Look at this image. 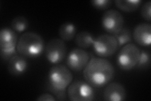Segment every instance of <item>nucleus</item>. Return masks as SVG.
Wrapping results in <instances>:
<instances>
[{
  "label": "nucleus",
  "mask_w": 151,
  "mask_h": 101,
  "mask_svg": "<svg viewBox=\"0 0 151 101\" xmlns=\"http://www.w3.org/2000/svg\"><path fill=\"white\" fill-rule=\"evenodd\" d=\"M83 74L84 80L93 88H101L113 80L115 68L108 60L93 57L84 68Z\"/></svg>",
  "instance_id": "f257e3e1"
},
{
  "label": "nucleus",
  "mask_w": 151,
  "mask_h": 101,
  "mask_svg": "<svg viewBox=\"0 0 151 101\" xmlns=\"http://www.w3.org/2000/svg\"><path fill=\"white\" fill-rule=\"evenodd\" d=\"M45 49L44 41L42 37L34 32H27L19 39L17 51L21 56L35 58L40 56Z\"/></svg>",
  "instance_id": "f03ea898"
},
{
  "label": "nucleus",
  "mask_w": 151,
  "mask_h": 101,
  "mask_svg": "<svg viewBox=\"0 0 151 101\" xmlns=\"http://www.w3.org/2000/svg\"><path fill=\"white\" fill-rule=\"evenodd\" d=\"M73 79V74L68 66L55 65L52 66L49 71L48 87L58 91H66Z\"/></svg>",
  "instance_id": "7ed1b4c3"
},
{
  "label": "nucleus",
  "mask_w": 151,
  "mask_h": 101,
  "mask_svg": "<svg viewBox=\"0 0 151 101\" xmlns=\"http://www.w3.org/2000/svg\"><path fill=\"white\" fill-rule=\"evenodd\" d=\"M140 50L132 43L122 47L117 56V65L122 70L129 71L137 65Z\"/></svg>",
  "instance_id": "20e7f679"
},
{
  "label": "nucleus",
  "mask_w": 151,
  "mask_h": 101,
  "mask_svg": "<svg viewBox=\"0 0 151 101\" xmlns=\"http://www.w3.org/2000/svg\"><path fill=\"white\" fill-rule=\"evenodd\" d=\"M67 95L73 101H91L94 99L95 93L93 86L86 81L76 80L68 87Z\"/></svg>",
  "instance_id": "39448f33"
},
{
  "label": "nucleus",
  "mask_w": 151,
  "mask_h": 101,
  "mask_svg": "<svg viewBox=\"0 0 151 101\" xmlns=\"http://www.w3.org/2000/svg\"><path fill=\"white\" fill-rule=\"evenodd\" d=\"M18 41L15 31L9 28H2L0 32V49L2 59L9 60L15 55Z\"/></svg>",
  "instance_id": "423d86ee"
},
{
  "label": "nucleus",
  "mask_w": 151,
  "mask_h": 101,
  "mask_svg": "<svg viewBox=\"0 0 151 101\" xmlns=\"http://www.w3.org/2000/svg\"><path fill=\"white\" fill-rule=\"evenodd\" d=\"M93 47L97 56L105 58L114 54L119 49V44L114 36L102 34L94 39Z\"/></svg>",
  "instance_id": "0eeeda50"
},
{
  "label": "nucleus",
  "mask_w": 151,
  "mask_h": 101,
  "mask_svg": "<svg viewBox=\"0 0 151 101\" xmlns=\"http://www.w3.org/2000/svg\"><path fill=\"white\" fill-rule=\"evenodd\" d=\"M44 51L45 57L49 62L58 65L65 58L67 47L62 39H53L47 43Z\"/></svg>",
  "instance_id": "6e6552de"
},
{
  "label": "nucleus",
  "mask_w": 151,
  "mask_h": 101,
  "mask_svg": "<svg viewBox=\"0 0 151 101\" xmlns=\"http://www.w3.org/2000/svg\"><path fill=\"white\" fill-rule=\"evenodd\" d=\"M101 24L106 32L115 35L124 28V18L120 12L111 9L104 13L101 18Z\"/></svg>",
  "instance_id": "1a4fd4ad"
},
{
  "label": "nucleus",
  "mask_w": 151,
  "mask_h": 101,
  "mask_svg": "<svg viewBox=\"0 0 151 101\" xmlns=\"http://www.w3.org/2000/svg\"><path fill=\"white\" fill-rule=\"evenodd\" d=\"M89 61V54L81 48H74L66 58V65L72 71L79 72L86 67Z\"/></svg>",
  "instance_id": "9d476101"
},
{
  "label": "nucleus",
  "mask_w": 151,
  "mask_h": 101,
  "mask_svg": "<svg viewBox=\"0 0 151 101\" xmlns=\"http://www.w3.org/2000/svg\"><path fill=\"white\" fill-rule=\"evenodd\" d=\"M127 92L125 87L121 84L112 82L107 84L104 89L103 97L108 101H122L125 100Z\"/></svg>",
  "instance_id": "9b49d317"
},
{
  "label": "nucleus",
  "mask_w": 151,
  "mask_h": 101,
  "mask_svg": "<svg viewBox=\"0 0 151 101\" xmlns=\"http://www.w3.org/2000/svg\"><path fill=\"white\" fill-rule=\"evenodd\" d=\"M132 36L139 45L149 47L151 43V25L147 23L138 24L134 28Z\"/></svg>",
  "instance_id": "f8f14e48"
},
{
  "label": "nucleus",
  "mask_w": 151,
  "mask_h": 101,
  "mask_svg": "<svg viewBox=\"0 0 151 101\" xmlns=\"http://www.w3.org/2000/svg\"><path fill=\"white\" fill-rule=\"evenodd\" d=\"M28 68V62L25 57L14 55L8 61V70L13 76H20L26 72Z\"/></svg>",
  "instance_id": "ddd939ff"
},
{
  "label": "nucleus",
  "mask_w": 151,
  "mask_h": 101,
  "mask_svg": "<svg viewBox=\"0 0 151 101\" xmlns=\"http://www.w3.org/2000/svg\"><path fill=\"white\" fill-rule=\"evenodd\" d=\"M76 34V27L70 22H65L60 25L59 29V36L63 41L73 40Z\"/></svg>",
  "instance_id": "4468645a"
},
{
  "label": "nucleus",
  "mask_w": 151,
  "mask_h": 101,
  "mask_svg": "<svg viewBox=\"0 0 151 101\" xmlns=\"http://www.w3.org/2000/svg\"><path fill=\"white\" fill-rule=\"evenodd\" d=\"M94 38L90 32L81 31L75 37V43L79 47L82 49H87L93 45Z\"/></svg>",
  "instance_id": "2eb2a0df"
},
{
  "label": "nucleus",
  "mask_w": 151,
  "mask_h": 101,
  "mask_svg": "<svg viewBox=\"0 0 151 101\" xmlns=\"http://www.w3.org/2000/svg\"><path fill=\"white\" fill-rule=\"evenodd\" d=\"M140 0H116L115 3L118 8L123 12H132L137 9L142 4Z\"/></svg>",
  "instance_id": "dca6fc26"
},
{
  "label": "nucleus",
  "mask_w": 151,
  "mask_h": 101,
  "mask_svg": "<svg viewBox=\"0 0 151 101\" xmlns=\"http://www.w3.org/2000/svg\"><path fill=\"white\" fill-rule=\"evenodd\" d=\"M28 21L23 16H18L14 18L11 23V26L14 31L21 33L27 30L28 27Z\"/></svg>",
  "instance_id": "f3484780"
},
{
  "label": "nucleus",
  "mask_w": 151,
  "mask_h": 101,
  "mask_svg": "<svg viewBox=\"0 0 151 101\" xmlns=\"http://www.w3.org/2000/svg\"><path fill=\"white\" fill-rule=\"evenodd\" d=\"M116 38L119 47L126 45L132 41V36L130 31L127 28H123L116 34L113 35Z\"/></svg>",
  "instance_id": "a211bd4d"
},
{
  "label": "nucleus",
  "mask_w": 151,
  "mask_h": 101,
  "mask_svg": "<svg viewBox=\"0 0 151 101\" xmlns=\"http://www.w3.org/2000/svg\"><path fill=\"white\" fill-rule=\"evenodd\" d=\"M150 52L145 50L140 51L139 61L137 66L139 68H145L150 65Z\"/></svg>",
  "instance_id": "6ab92c4d"
},
{
  "label": "nucleus",
  "mask_w": 151,
  "mask_h": 101,
  "mask_svg": "<svg viewBox=\"0 0 151 101\" xmlns=\"http://www.w3.org/2000/svg\"><path fill=\"white\" fill-rule=\"evenodd\" d=\"M113 2L110 0H93L91 1V5L97 9L103 10L109 8L112 4Z\"/></svg>",
  "instance_id": "aec40b11"
},
{
  "label": "nucleus",
  "mask_w": 151,
  "mask_h": 101,
  "mask_svg": "<svg viewBox=\"0 0 151 101\" xmlns=\"http://www.w3.org/2000/svg\"><path fill=\"white\" fill-rule=\"evenodd\" d=\"M150 10H151V1H148L145 3L141 8L140 13L141 15L145 20L150 22L151 21V15H150Z\"/></svg>",
  "instance_id": "412c9836"
},
{
  "label": "nucleus",
  "mask_w": 151,
  "mask_h": 101,
  "mask_svg": "<svg viewBox=\"0 0 151 101\" xmlns=\"http://www.w3.org/2000/svg\"><path fill=\"white\" fill-rule=\"evenodd\" d=\"M57 99L54 97V95H52L48 93H44L40 95L38 98L37 99V100L38 101H55Z\"/></svg>",
  "instance_id": "4be33fe9"
}]
</instances>
